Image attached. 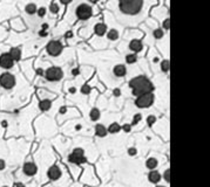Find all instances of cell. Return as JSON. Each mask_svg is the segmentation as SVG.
<instances>
[{"label":"cell","instance_id":"obj_1","mask_svg":"<svg viewBox=\"0 0 210 187\" xmlns=\"http://www.w3.org/2000/svg\"><path fill=\"white\" fill-rule=\"evenodd\" d=\"M129 87L132 88V93L134 96H141L144 94H150L154 90L153 83L146 76H143V75L130 80Z\"/></svg>","mask_w":210,"mask_h":187},{"label":"cell","instance_id":"obj_2","mask_svg":"<svg viewBox=\"0 0 210 187\" xmlns=\"http://www.w3.org/2000/svg\"><path fill=\"white\" fill-rule=\"evenodd\" d=\"M143 1L141 0H122L119 3V7L122 13L128 15H135L142 9Z\"/></svg>","mask_w":210,"mask_h":187},{"label":"cell","instance_id":"obj_3","mask_svg":"<svg viewBox=\"0 0 210 187\" xmlns=\"http://www.w3.org/2000/svg\"><path fill=\"white\" fill-rule=\"evenodd\" d=\"M154 94L150 93V94H144V95H141V96H138V98L135 99V105L140 109H146V108H149L153 105L154 103Z\"/></svg>","mask_w":210,"mask_h":187},{"label":"cell","instance_id":"obj_4","mask_svg":"<svg viewBox=\"0 0 210 187\" xmlns=\"http://www.w3.org/2000/svg\"><path fill=\"white\" fill-rule=\"evenodd\" d=\"M62 76H64V71L59 67H51L45 71V77L49 82H58L62 79Z\"/></svg>","mask_w":210,"mask_h":187},{"label":"cell","instance_id":"obj_5","mask_svg":"<svg viewBox=\"0 0 210 187\" xmlns=\"http://www.w3.org/2000/svg\"><path fill=\"white\" fill-rule=\"evenodd\" d=\"M75 13L80 20H88L92 17L93 12H92V7L88 4H80L75 9Z\"/></svg>","mask_w":210,"mask_h":187},{"label":"cell","instance_id":"obj_6","mask_svg":"<svg viewBox=\"0 0 210 187\" xmlns=\"http://www.w3.org/2000/svg\"><path fill=\"white\" fill-rule=\"evenodd\" d=\"M46 52L51 56H58L62 53V43L59 40H52L49 41L46 46Z\"/></svg>","mask_w":210,"mask_h":187},{"label":"cell","instance_id":"obj_7","mask_svg":"<svg viewBox=\"0 0 210 187\" xmlns=\"http://www.w3.org/2000/svg\"><path fill=\"white\" fill-rule=\"evenodd\" d=\"M0 85L4 89H12L15 85V77L11 73H3L0 75Z\"/></svg>","mask_w":210,"mask_h":187},{"label":"cell","instance_id":"obj_8","mask_svg":"<svg viewBox=\"0 0 210 187\" xmlns=\"http://www.w3.org/2000/svg\"><path fill=\"white\" fill-rule=\"evenodd\" d=\"M14 65V61L12 60L8 53H3L0 55V67L3 69H11Z\"/></svg>","mask_w":210,"mask_h":187},{"label":"cell","instance_id":"obj_9","mask_svg":"<svg viewBox=\"0 0 210 187\" xmlns=\"http://www.w3.org/2000/svg\"><path fill=\"white\" fill-rule=\"evenodd\" d=\"M22 171L23 173L26 174V176L28 177H33L36 174V172H38V167H36V165L34 163H25L23 164V167H22Z\"/></svg>","mask_w":210,"mask_h":187},{"label":"cell","instance_id":"obj_10","mask_svg":"<svg viewBox=\"0 0 210 187\" xmlns=\"http://www.w3.org/2000/svg\"><path fill=\"white\" fill-rule=\"evenodd\" d=\"M47 176H48V178L51 179V180H58V179H60V177H61V170H60V167L56 166V165L51 166V167H49V170L47 171Z\"/></svg>","mask_w":210,"mask_h":187},{"label":"cell","instance_id":"obj_11","mask_svg":"<svg viewBox=\"0 0 210 187\" xmlns=\"http://www.w3.org/2000/svg\"><path fill=\"white\" fill-rule=\"evenodd\" d=\"M113 73L117 77H123V76H126V74H127V68L125 65H116L113 69Z\"/></svg>","mask_w":210,"mask_h":187},{"label":"cell","instance_id":"obj_12","mask_svg":"<svg viewBox=\"0 0 210 187\" xmlns=\"http://www.w3.org/2000/svg\"><path fill=\"white\" fill-rule=\"evenodd\" d=\"M142 48H143V45H142V42L140 40H132L130 43H129V49H130V51H133V52H135V53L141 52Z\"/></svg>","mask_w":210,"mask_h":187},{"label":"cell","instance_id":"obj_13","mask_svg":"<svg viewBox=\"0 0 210 187\" xmlns=\"http://www.w3.org/2000/svg\"><path fill=\"white\" fill-rule=\"evenodd\" d=\"M94 32H95V34H96V35L102 36V35H105V34H106V32H107V26H106L105 23H102V22H99V23H96V25H95V27H94Z\"/></svg>","mask_w":210,"mask_h":187},{"label":"cell","instance_id":"obj_14","mask_svg":"<svg viewBox=\"0 0 210 187\" xmlns=\"http://www.w3.org/2000/svg\"><path fill=\"white\" fill-rule=\"evenodd\" d=\"M148 180H149L152 184H157L160 180H161V174H160L158 171H152L148 174Z\"/></svg>","mask_w":210,"mask_h":187},{"label":"cell","instance_id":"obj_15","mask_svg":"<svg viewBox=\"0 0 210 187\" xmlns=\"http://www.w3.org/2000/svg\"><path fill=\"white\" fill-rule=\"evenodd\" d=\"M9 56L12 57L13 61H19L21 59V49L18 48V47H14V48H11L9 51Z\"/></svg>","mask_w":210,"mask_h":187},{"label":"cell","instance_id":"obj_16","mask_svg":"<svg viewBox=\"0 0 210 187\" xmlns=\"http://www.w3.org/2000/svg\"><path fill=\"white\" fill-rule=\"evenodd\" d=\"M68 160H69V163H73V164L80 165V164L86 163V161H87V158H86L85 156H83V157H80V158H76V157H74V156L70 153V154L68 156Z\"/></svg>","mask_w":210,"mask_h":187},{"label":"cell","instance_id":"obj_17","mask_svg":"<svg viewBox=\"0 0 210 187\" xmlns=\"http://www.w3.org/2000/svg\"><path fill=\"white\" fill-rule=\"evenodd\" d=\"M95 133H96L97 137H106L108 131H107L105 125H102V124H97V125L95 126Z\"/></svg>","mask_w":210,"mask_h":187},{"label":"cell","instance_id":"obj_18","mask_svg":"<svg viewBox=\"0 0 210 187\" xmlns=\"http://www.w3.org/2000/svg\"><path fill=\"white\" fill-rule=\"evenodd\" d=\"M51 106H52V102L49 101V99H42L39 103V108L41 111H47V110L51 109Z\"/></svg>","mask_w":210,"mask_h":187},{"label":"cell","instance_id":"obj_19","mask_svg":"<svg viewBox=\"0 0 210 187\" xmlns=\"http://www.w3.org/2000/svg\"><path fill=\"white\" fill-rule=\"evenodd\" d=\"M89 117H91V119L92 120H99L100 119V117H101V114H100V110L99 109H96V108H93L92 110H91V112H89Z\"/></svg>","mask_w":210,"mask_h":187},{"label":"cell","instance_id":"obj_20","mask_svg":"<svg viewBox=\"0 0 210 187\" xmlns=\"http://www.w3.org/2000/svg\"><path fill=\"white\" fill-rule=\"evenodd\" d=\"M25 11H26V13H27V14L32 15V14L36 13V11H38V7H36V5H35V4L31 3V4H27V5H26V7H25Z\"/></svg>","mask_w":210,"mask_h":187},{"label":"cell","instance_id":"obj_21","mask_svg":"<svg viewBox=\"0 0 210 187\" xmlns=\"http://www.w3.org/2000/svg\"><path fill=\"white\" fill-rule=\"evenodd\" d=\"M120 130H121V126L119 125V123H112L109 125V128L107 129V131L109 133H117V132H120Z\"/></svg>","mask_w":210,"mask_h":187},{"label":"cell","instance_id":"obj_22","mask_svg":"<svg viewBox=\"0 0 210 187\" xmlns=\"http://www.w3.org/2000/svg\"><path fill=\"white\" fill-rule=\"evenodd\" d=\"M107 37L110 41H115L119 39V33L116 29H109V32L107 33Z\"/></svg>","mask_w":210,"mask_h":187},{"label":"cell","instance_id":"obj_23","mask_svg":"<svg viewBox=\"0 0 210 187\" xmlns=\"http://www.w3.org/2000/svg\"><path fill=\"white\" fill-rule=\"evenodd\" d=\"M157 160L155 159V158H149L147 161H146V166L149 168V170H154V168H156V166H157Z\"/></svg>","mask_w":210,"mask_h":187},{"label":"cell","instance_id":"obj_24","mask_svg":"<svg viewBox=\"0 0 210 187\" xmlns=\"http://www.w3.org/2000/svg\"><path fill=\"white\" fill-rule=\"evenodd\" d=\"M136 61H138L136 54H128V55L126 56V62H127L128 65H133V63H135Z\"/></svg>","mask_w":210,"mask_h":187},{"label":"cell","instance_id":"obj_25","mask_svg":"<svg viewBox=\"0 0 210 187\" xmlns=\"http://www.w3.org/2000/svg\"><path fill=\"white\" fill-rule=\"evenodd\" d=\"M72 154H73L74 157H76V158H80V157H83V156H85V151H83V148L76 147V148H74V150H73Z\"/></svg>","mask_w":210,"mask_h":187},{"label":"cell","instance_id":"obj_26","mask_svg":"<svg viewBox=\"0 0 210 187\" xmlns=\"http://www.w3.org/2000/svg\"><path fill=\"white\" fill-rule=\"evenodd\" d=\"M169 67H170V62L169 60H163L161 62V70L163 73H168L169 71Z\"/></svg>","mask_w":210,"mask_h":187},{"label":"cell","instance_id":"obj_27","mask_svg":"<svg viewBox=\"0 0 210 187\" xmlns=\"http://www.w3.org/2000/svg\"><path fill=\"white\" fill-rule=\"evenodd\" d=\"M163 34H164V32H163V29H161V28H158V29H155L154 32H153V35H154V37L155 39H162L163 37Z\"/></svg>","mask_w":210,"mask_h":187},{"label":"cell","instance_id":"obj_28","mask_svg":"<svg viewBox=\"0 0 210 187\" xmlns=\"http://www.w3.org/2000/svg\"><path fill=\"white\" fill-rule=\"evenodd\" d=\"M49 11H51V13H52V14H56L58 12L60 11L59 5H58V4H55V3H51V5H49Z\"/></svg>","mask_w":210,"mask_h":187},{"label":"cell","instance_id":"obj_29","mask_svg":"<svg viewBox=\"0 0 210 187\" xmlns=\"http://www.w3.org/2000/svg\"><path fill=\"white\" fill-rule=\"evenodd\" d=\"M147 123H148V125H149V126H153L154 123H156V117L153 116V115L148 116V117H147Z\"/></svg>","mask_w":210,"mask_h":187},{"label":"cell","instance_id":"obj_30","mask_svg":"<svg viewBox=\"0 0 210 187\" xmlns=\"http://www.w3.org/2000/svg\"><path fill=\"white\" fill-rule=\"evenodd\" d=\"M142 119V115L141 114H136L133 118V122H132V125H136V124Z\"/></svg>","mask_w":210,"mask_h":187},{"label":"cell","instance_id":"obj_31","mask_svg":"<svg viewBox=\"0 0 210 187\" xmlns=\"http://www.w3.org/2000/svg\"><path fill=\"white\" fill-rule=\"evenodd\" d=\"M81 93L85 94V95H88V94L91 93V87H89L88 84H85L82 88H81Z\"/></svg>","mask_w":210,"mask_h":187},{"label":"cell","instance_id":"obj_32","mask_svg":"<svg viewBox=\"0 0 210 187\" xmlns=\"http://www.w3.org/2000/svg\"><path fill=\"white\" fill-rule=\"evenodd\" d=\"M46 8L45 7H40V8H38V11H36V14H38L40 18H42V17H45L46 15Z\"/></svg>","mask_w":210,"mask_h":187},{"label":"cell","instance_id":"obj_33","mask_svg":"<svg viewBox=\"0 0 210 187\" xmlns=\"http://www.w3.org/2000/svg\"><path fill=\"white\" fill-rule=\"evenodd\" d=\"M163 178H164V180H166L167 182H169V181H170V170H169V168L164 171V174H163Z\"/></svg>","mask_w":210,"mask_h":187},{"label":"cell","instance_id":"obj_34","mask_svg":"<svg viewBox=\"0 0 210 187\" xmlns=\"http://www.w3.org/2000/svg\"><path fill=\"white\" fill-rule=\"evenodd\" d=\"M169 28H170V19H166L163 21V29L169 31Z\"/></svg>","mask_w":210,"mask_h":187},{"label":"cell","instance_id":"obj_35","mask_svg":"<svg viewBox=\"0 0 210 187\" xmlns=\"http://www.w3.org/2000/svg\"><path fill=\"white\" fill-rule=\"evenodd\" d=\"M128 154L129 156H136L138 154V150L135 147H129L128 148Z\"/></svg>","mask_w":210,"mask_h":187},{"label":"cell","instance_id":"obj_36","mask_svg":"<svg viewBox=\"0 0 210 187\" xmlns=\"http://www.w3.org/2000/svg\"><path fill=\"white\" fill-rule=\"evenodd\" d=\"M125 132H130V129H132V125H129V124H125L122 128H121Z\"/></svg>","mask_w":210,"mask_h":187},{"label":"cell","instance_id":"obj_37","mask_svg":"<svg viewBox=\"0 0 210 187\" xmlns=\"http://www.w3.org/2000/svg\"><path fill=\"white\" fill-rule=\"evenodd\" d=\"M113 95H114L115 97H120V96H121V90L117 89V88L114 89V90H113Z\"/></svg>","mask_w":210,"mask_h":187},{"label":"cell","instance_id":"obj_38","mask_svg":"<svg viewBox=\"0 0 210 187\" xmlns=\"http://www.w3.org/2000/svg\"><path fill=\"white\" fill-rule=\"evenodd\" d=\"M5 166H6V164H5V161H4L3 159H0V171H3V170L5 168Z\"/></svg>","mask_w":210,"mask_h":187},{"label":"cell","instance_id":"obj_39","mask_svg":"<svg viewBox=\"0 0 210 187\" xmlns=\"http://www.w3.org/2000/svg\"><path fill=\"white\" fill-rule=\"evenodd\" d=\"M39 35H40V36H47V32H46V31H42V29H41V31L39 32Z\"/></svg>","mask_w":210,"mask_h":187},{"label":"cell","instance_id":"obj_40","mask_svg":"<svg viewBox=\"0 0 210 187\" xmlns=\"http://www.w3.org/2000/svg\"><path fill=\"white\" fill-rule=\"evenodd\" d=\"M41 28H42V31H46V29L48 28V25H47V23H42V25H41Z\"/></svg>","mask_w":210,"mask_h":187},{"label":"cell","instance_id":"obj_41","mask_svg":"<svg viewBox=\"0 0 210 187\" xmlns=\"http://www.w3.org/2000/svg\"><path fill=\"white\" fill-rule=\"evenodd\" d=\"M72 1V0H61V4H64V5H67V4H69Z\"/></svg>","mask_w":210,"mask_h":187},{"label":"cell","instance_id":"obj_42","mask_svg":"<svg viewBox=\"0 0 210 187\" xmlns=\"http://www.w3.org/2000/svg\"><path fill=\"white\" fill-rule=\"evenodd\" d=\"M70 36H73V33L69 31V32H67V33H66V37L68 39V37H70Z\"/></svg>","mask_w":210,"mask_h":187},{"label":"cell","instance_id":"obj_43","mask_svg":"<svg viewBox=\"0 0 210 187\" xmlns=\"http://www.w3.org/2000/svg\"><path fill=\"white\" fill-rule=\"evenodd\" d=\"M66 110H67L66 108H60V114H65Z\"/></svg>","mask_w":210,"mask_h":187},{"label":"cell","instance_id":"obj_44","mask_svg":"<svg viewBox=\"0 0 210 187\" xmlns=\"http://www.w3.org/2000/svg\"><path fill=\"white\" fill-rule=\"evenodd\" d=\"M79 74V69H74L73 70V75H78Z\"/></svg>","mask_w":210,"mask_h":187},{"label":"cell","instance_id":"obj_45","mask_svg":"<svg viewBox=\"0 0 210 187\" xmlns=\"http://www.w3.org/2000/svg\"><path fill=\"white\" fill-rule=\"evenodd\" d=\"M75 91H76V89H75V88H70V89H69V93H72V94H74Z\"/></svg>","mask_w":210,"mask_h":187},{"label":"cell","instance_id":"obj_46","mask_svg":"<svg viewBox=\"0 0 210 187\" xmlns=\"http://www.w3.org/2000/svg\"><path fill=\"white\" fill-rule=\"evenodd\" d=\"M1 123H3V126H4V128H5V126H7V122H6V120H3Z\"/></svg>","mask_w":210,"mask_h":187},{"label":"cell","instance_id":"obj_47","mask_svg":"<svg viewBox=\"0 0 210 187\" xmlns=\"http://www.w3.org/2000/svg\"><path fill=\"white\" fill-rule=\"evenodd\" d=\"M17 187H23V185L22 184H17Z\"/></svg>","mask_w":210,"mask_h":187},{"label":"cell","instance_id":"obj_48","mask_svg":"<svg viewBox=\"0 0 210 187\" xmlns=\"http://www.w3.org/2000/svg\"><path fill=\"white\" fill-rule=\"evenodd\" d=\"M38 74H40V75H41V74H42V70H41V69H39V70H38Z\"/></svg>","mask_w":210,"mask_h":187},{"label":"cell","instance_id":"obj_49","mask_svg":"<svg viewBox=\"0 0 210 187\" xmlns=\"http://www.w3.org/2000/svg\"><path fill=\"white\" fill-rule=\"evenodd\" d=\"M3 187H7V186H3Z\"/></svg>","mask_w":210,"mask_h":187}]
</instances>
